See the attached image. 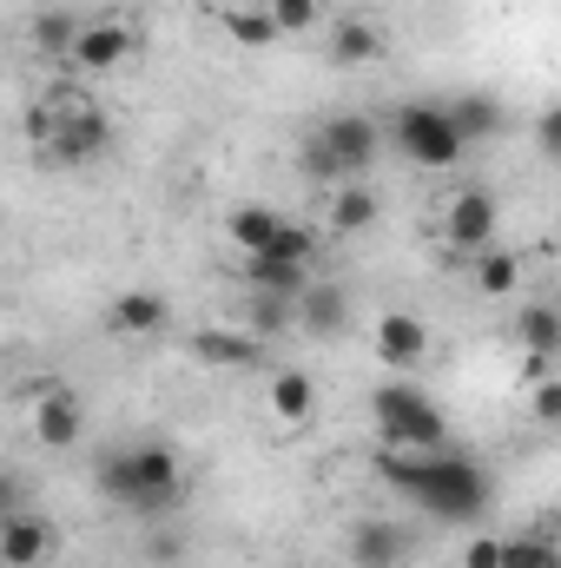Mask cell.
<instances>
[{"instance_id":"cell-1","label":"cell","mask_w":561,"mask_h":568,"mask_svg":"<svg viewBox=\"0 0 561 568\" xmlns=\"http://www.w3.org/2000/svg\"><path fill=\"white\" fill-rule=\"evenodd\" d=\"M370 469H377V483H390L404 503H417L422 516H436V523H476L482 509H489V496H496V483H489V469L469 456V449H377L370 456Z\"/></svg>"},{"instance_id":"cell-2","label":"cell","mask_w":561,"mask_h":568,"mask_svg":"<svg viewBox=\"0 0 561 568\" xmlns=\"http://www.w3.org/2000/svg\"><path fill=\"white\" fill-rule=\"evenodd\" d=\"M93 483L113 509H133L145 523H165L185 509V463L172 443H126V449H100Z\"/></svg>"},{"instance_id":"cell-3","label":"cell","mask_w":561,"mask_h":568,"mask_svg":"<svg viewBox=\"0 0 561 568\" xmlns=\"http://www.w3.org/2000/svg\"><path fill=\"white\" fill-rule=\"evenodd\" d=\"M377 152H384V126L370 113H330V120H317L304 133L297 165L310 179H324V185H344V179H364L377 165Z\"/></svg>"},{"instance_id":"cell-4","label":"cell","mask_w":561,"mask_h":568,"mask_svg":"<svg viewBox=\"0 0 561 568\" xmlns=\"http://www.w3.org/2000/svg\"><path fill=\"white\" fill-rule=\"evenodd\" d=\"M370 424H377V443H390V449H442L449 443V417L410 377H390L384 390H370Z\"/></svg>"},{"instance_id":"cell-5","label":"cell","mask_w":561,"mask_h":568,"mask_svg":"<svg viewBox=\"0 0 561 568\" xmlns=\"http://www.w3.org/2000/svg\"><path fill=\"white\" fill-rule=\"evenodd\" d=\"M390 140H397V152H404L410 165H422V172H456L462 152H469L462 133L449 126V113L429 106V100H410V106L390 113Z\"/></svg>"},{"instance_id":"cell-6","label":"cell","mask_w":561,"mask_h":568,"mask_svg":"<svg viewBox=\"0 0 561 568\" xmlns=\"http://www.w3.org/2000/svg\"><path fill=\"white\" fill-rule=\"evenodd\" d=\"M106 152H113V120H106L100 106H86V100L60 106V120H53V140L40 145V159H47V165H67V172H80V165H100Z\"/></svg>"},{"instance_id":"cell-7","label":"cell","mask_w":561,"mask_h":568,"mask_svg":"<svg viewBox=\"0 0 561 568\" xmlns=\"http://www.w3.org/2000/svg\"><path fill=\"white\" fill-rule=\"evenodd\" d=\"M27 424H33V443H40V449L67 456V449L86 436V404H80L67 384H40L33 404H27Z\"/></svg>"},{"instance_id":"cell-8","label":"cell","mask_w":561,"mask_h":568,"mask_svg":"<svg viewBox=\"0 0 561 568\" xmlns=\"http://www.w3.org/2000/svg\"><path fill=\"white\" fill-rule=\"evenodd\" d=\"M496 225H502V205H496V192H482V185H462V192L442 205V239H449V252H482V245H496Z\"/></svg>"},{"instance_id":"cell-9","label":"cell","mask_w":561,"mask_h":568,"mask_svg":"<svg viewBox=\"0 0 561 568\" xmlns=\"http://www.w3.org/2000/svg\"><path fill=\"white\" fill-rule=\"evenodd\" d=\"M140 53V33L126 27V20H80V33H73V67L80 73H113V67H126Z\"/></svg>"},{"instance_id":"cell-10","label":"cell","mask_w":561,"mask_h":568,"mask_svg":"<svg viewBox=\"0 0 561 568\" xmlns=\"http://www.w3.org/2000/svg\"><path fill=\"white\" fill-rule=\"evenodd\" d=\"M53 549H60V529L33 503L0 516V568H40V562H53Z\"/></svg>"},{"instance_id":"cell-11","label":"cell","mask_w":561,"mask_h":568,"mask_svg":"<svg viewBox=\"0 0 561 568\" xmlns=\"http://www.w3.org/2000/svg\"><path fill=\"white\" fill-rule=\"evenodd\" d=\"M370 344H377L384 371L417 377L422 357H429V324H422L417 311H384V317H377V331H370Z\"/></svg>"},{"instance_id":"cell-12","label":"cell","mask_w":561,"mask_h":568,"mask_svg":"<svg viewBox=\"0 0 561 568\" xmlns=\"http://www.w3.org/2000/svg\"><path fill=\"white\" fill-rule=\"evenodd\" d=\"M192 357L212 371H258L265 364V337H252L245 324H198L192 331Z\"/></svg>"},{"instance_id":"cell-13","label":"cell","mask_w":561,"mask_h":568,"mask_svg":"<svg viewBox=\"0 0 561 568\" xmlns=\"http://www.w3.org/2000/svg\"><path fill=\"white\" fill-rule=\"evenodd\" d=\"M410 529L390 516H364L350 529V568H410Z\"/></svg>"},{"instance_id":"cell-14","label":"cell","mask_w":561,"mask_h":568,"mask_svg":"<svg viewBox=\"0 0 561 568\" xmlns=\"http://www.w3.org/2000/svg\"><path fill=\"white\" fill-rule=\"evenodd\" d=\"M344 324H350V291L344 284H304L297 291V304H290V331H304V337H344Z\"/></svg>"},{"instance_id":"cell-15","label":"cell","mask_w":561,"mask_h":568,"mask_svg":"<svg viewBox=\"0 0 561 568\" xmlns=\"http://www.w3.org/2000/svg\"><path fill=\"white\" fill-rule=\"evenodd\" d=\"M172 324V304H165V291H152V284H133V291H120L113 304H106V331L113 337H159Z\"/></svg>"},{"instance_id":"cell-16","label":"cell","mask_w":561,"mask_h":568,"mask_svg":"<svg viewBox=\"0 0 561 568\" xmlns=\"http://www.w3.org/2000/svg\"><path fill=\"white\" fill-rule=\"evenodd\" d=\"M377 219H384V205H377V192H370L364 179H344V185H330V212H324V225H330V232L357 239V232H370Z\"/></svg>"},{"instance_id":"cell-17","label":"cell","mask_w":561,"mask_h":568,"mask_svg":"<svg viewBox=\"0 0 561 568\" xmlns=\"http://www.w3.org/2000/svg\"><path fill=\"white\" fill-rule=\"evenodd\" d=\"M509 337H516V344L536 357V377H542V364H549V357L561 351V311H555V304H522Z\"/></svg>"},{"instance_id":"cell-18","label":"cell","mask_w":561,"mask_h":568,"mask_svg":"<svg viewBox=\"0 0 561 568\" xmlns=\"http://www.w3.org/2000/svg\"><path fill=\"white\" fill-rule=\"evenodd\" d=\"M272 417H278L284 429H304L317 417V377H310V371H278V377H272Z\"/></svg>"},{"instance_id":"cell-19","label":"cell","mask_w":561,"mask_h":568,"mask_svg":"<svg viewBox=\"0 0 561 568\" xmlns=\"http://www.w3.org/2000/svg\"><path fill=\"white\" fill-rule=\"evenodd\" d=\"M330 60H337V67H370V60H384V33H377V20H364V13L330 20Z\"/></svg>"},{"instance_id":"cell-20","label":"cell","mask_w":561,"mask_h":568,"mask_svg":"<svg viewBox=\"0 0 561 568\" xmlns=\"http://www.w3.org/2000/svg\"><path fill=\"white\" fill-rule=\"evenodd\" d=\"M442 113H449V126L462 133V145H476V140H496V133L509 126V120H502V106H496L489 93H456V100H449Z\"/></svg>"},{"instance_id":"cell-21","label":"cell","mask_w":561,"mask_h":568,"mask_svg":"<svg viewBox=\"0 0 561 568\" xmlns=\"http://www.w3.org/2000/svg\"><path fill=\"white\" fill-rule=\"evenodd\" d=\"M73 33H80V13H67V7H47V13H33V27H27V40H33L40 60H67V53H73Z\"/></svg>"},{"instance_id":"cell-22","label":"cell","mask_w":561,"mask_h":568,"mask_svg":"<svg viewBox=\"0 0 561 568\" xmlns=\"http://www.w3.org/2000/svg\"><path fill=\"white\" fill-rule=\"evenodd\" d=\"M469 278H476V291H482V297H509V291L522 284V258H516L509 245H482Z\"/></svg>"},{"instance_id":"cell-23","label":"cell","mask_w":561,"mask_h":568,"mask_svg":"<svg viewBox=\"0 0 561 568\" xmlns=\"http://www.w3.org/2000/svg\"><path fill=\"white\" fill-rule=\"evenodd\" d=\"M278 225H284V212H272V205H238L232 219H225V232H232V245L252 258V252H265L272 239H278Z\"/></svg>"},{"instance_id":"cell-24","label":"cell","mask_w":561,"mask_h":568,"mask_svg":"<svg viewBox=\"0 0 561 568\" xmlns=\"http://www.w3.org/2000/svg\"><path fill=\"white\" fill-rule=\"evenodd\" d=\"M310 284V272L304 265H284V258H245V291H272V297H297Z\"/></svg>"},{"instance_id":"cell-25","label":"cell","mask_w":561,"mask_h":568,"mask_svg":"<svg viewBox=\"0 0 561 568\" xmlns=\"http://www.w3.org/2000/svg\"><path fill=\"white\" fill-rule=\"evenodd\" d=\"M218 27H225V40H232V47H252V53L278 40V27H272V13H265V7H225V13H218Z\"/></svg>"},{"instance_id":"cell-26","label":"cell","mask_w":561,"mask_h":568,"mask_svg":"<svg viewBox=\"0 0 561 568\" xmlns=\"http://www.w3.org/2000/svg\"><path fill=\"white\" fill-rule=\"evenodd\" d=\"M290 304H297V297H272V291H245V317H238V324H245L252 337H284V331H290Z\"/></svg>"},{"instance_id":"cell-27","label":"cell","mask_w":561,"mask_h":568,"mask_svg":"<svg viewBox=\"0 0 561 568\" xmlns=\"http://www.w3.org/2000/svg\"><path fill=\"white\" fill-rule=\"evenodd\" d=\"M502 568H561V549L549 529H529V536H502Z\"/></svg>"},{"instance_id":"cell-28","label":"cell","mask_w":561,"mask_h":568,"mask_svg":"<svg viewBox=\"0 0 561 568\" xmlns=\"http://www.w3.org/2000/svg\"><path fill=\"white\" fill-rule=\"evenodd\" d=\"M252 258H258V252H252ZM265 258H284V265H304V272H310V258H317V232L297 225V219H284L278 239L265 245Z\"/></svg>"},{"instance_id":"cell-29","label":"cell","mask_w":561,"mask_h":568,"mask_svg":"<svg viewBox=\"0 0 561 568\" xmlns=\"http://www.w3.org/2000/svg\"><path fill=\"white\" fill-rule=\"evenodd\" d=\"M265 13H272V27L284 33H310V27H324V0H265Z\"/></svg>"},{"instance_id":"cell-30","label":"cell","mask_w":561,"mask_h":568,"mask_svg":"<svg viewBox=\"0 0 561 568\" xmlns=\"http://www.w3.org/2000/svg\"><path fill=\"white\" fill-rule=\"evenodd\" d=\"M178 556H185V536L178 529H152L145 536V562L152 568H178Z\"/></svg>"},{"instance_id":"cell-31","label":"cell","mask_w":561,"mask_h":568,"mask_svg":"<svg viewBox=\"0 0 561 568\" xmlns=\"http://www.w3.org/2000/svg\"><path fill=\"white\" fill-rule=\"evenodd\" d=\"M536 145H542V159H561V106L536 113Z\"/></svg>"},{"instance_id":"cell-32","label":"cell","mask_w":561,"mask_h":568,"mask_svg":"<svg viewBox=\"0 0 561 568\" xmlns=\"http://www.w3.org/2000/svg\"><path fill=\"white\" fill-rule=\"evenodd\" d=\"M462 568H502V536H476L462 549Z\"/></svg>"},{"instance_id":"cell-33","label":"cell","mask_w":561,"mask_h":568,"mask_svg":"<svg viewBox=\"0 0 561 568\" xmlns=\"http://www.w3.org/2000/svg\"><path fill=\"white\" fill-rule=\"evenodd\" d=\"M536 417H542L549 429L561 424V384L555 377H536Z\"/></svg>"},{"instance_id":"cell-34","label":"cell","mask_w":561,"mask_h":568,"mask_svg":"<svg viewBox=\"0 0 561 568\" xmlns=\"http://www.w3.org/2000/svg\"><path fill=\"white\" fill-rule=\"evenodd\" d=\"M13 509H27V483L13 469H0V516H13Z\"/></svg>"},{"instance_id":"cell-35","label":"cell","mask_w":561,"mask_h":568,"mask_svg":"<svg viewBox=\"0 0 561 568\" xmlns=\"http://www.w3.org/2000/svg\"><path fill=\"white\" fill-rule=\"evenodd\" d=\"M40 568H60V562H40Z\"/></svg>"}]
</instances>
